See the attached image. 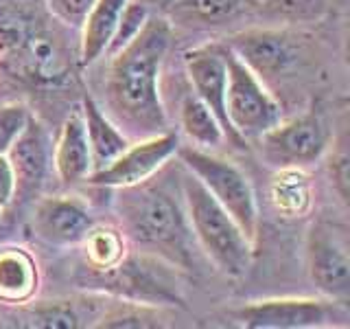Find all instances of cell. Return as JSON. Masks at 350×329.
<instances>
[{"instance_id": "obj_1", "label": "cell", "mask_w": 350, "mask_h": 329, "mask_svg": "<svg viewBox=\"0 0 350 329\" xmlns=\"http://www.w3.org/2000/svg\"><path fill=\"white\" fill-rule=\"evenodd\" d=\"M171 47L167 20L151 18L118 53L109 55L101 110L129 141L169 132L162 106L160 75Z\"/></svg>"}, {"instance_id": "obj_2", "label": "cell", "mask_w": 350, "mask_h": 329, "mask_svg": "<svg viewBox=\"0 0 350 329\" xmlns=\"http://www.w3.org/2000/svg\"><path fill=\"white\" fill-rule=\"evenodd\" d=\"M116 191V213L125 237L169 268L191 270L197 261L193 230L186 217L182 186L151 175L149 180Z\"/></svg>"}, {"instance_id": "obj_3", "label": "cell", "mask_w": 350, "mask_h": 329, "mask_svg": "<svg viewBox=\"0 0 350 329\" xmlns=\"http://www.w3.org/2000/svg\"><path fill=\"white\" fill-rule=\"evenodd\" d=\"M180 186L197 248L226 277H245L254 257V244L186 167L180 175Z\"/></svg>"}, {"instance_id": "obj_4", "label": "cell", "mask_w": 350, "mask_h": 329, "mask_svg": "<svg viewBox=\"0 0 350 329\" xmlns=\"http://www.w3.org/2000/svg\"><path fill=\"white\" fill-rule=\"evenodd\" d=\"M175 156L180 158L182 167L189 169L215 197V202L241 226L252 244H256L258 204L247 175L234 162L217 156L215 151L180 145Z\"/></svg>"}, {"instance_id": "obj_5", "label": "cell", "mask_w": 350, "mask_h": 329, "mask_svg": "<svg viewBox=\"0 0 350 329\" xmlns=\"http://www.w3.org/2000/svg\"><path fill=\"white\" fill-rule=\"evenodd\" d=\"M226 114L234 134L247 143L258 141L282 119V108L265 82L228 49Z\"/></svg>"}, {"instance_id": "obj_6", "label": "cell", "mask_w": 350, "mask_h": 329, "mask_svg": "<svg viewBox=\"0 0 350 329\" xmlns=\"http://www.w3.org/2000/svg\"><path fill=\"white\" fill-rule=\"evenodd\" d=\"M234 318L247 329H320L346 321V312L331 299H267L243 305Z\"/></svg>"}, {"instance_id": "obj_7", "label": "cell", "mask_w": 350, "mask_h": 329, "mask_svg": "<svg viewBox=\"0 0 350 329\" xmlns=\"http://www.w3.org/2000/svg\"><path fill=\"white\" fill-rule=\"evenodd\" d=\"M178 147L180 141L173 132H162V134L149 138L131 141L116 160H112L103 169L92 171L85 182L92 186H101V189H123V186L145 182L167 167L171 158L178 154Z\"/></svg>"}, {"instance_id": "obj_8", "label": "cell", "mask_w": 350, "mask_h": 329, "mask_svg": "<svg viewBox=\"0 0 350 329\" xmlns=\"http://www.w3.org/2000/svg\"><path fill=\"white\" fill-rule=\"evenodd\" d=\"M262 158L276 169L304 167L322 156L328 145V130L315 114L280 119L271 130L258 138Z\"/></svg>"}, {"instance_id": "obj_9", "label": "cell", "mask_w": 350, "mask_h": 329, "mask_svg": "<svg viewBox=\"0 0 350 329\" xmlns=\"http://www.w3.org/2000/svg\"><path fill=\"white\" fill-rule=\"evenodd\" d=\"M306 268L324 299L346 305L350 296V257L346 239L333 226L317 222L306 235Z\"/></svg>"}, {"instance_id": "obj_10", "label": "cell", "mask_w": 350, "mask_h": 329, "mask_svg": "<svg viewBox=\"0 0 350 329\" xmlns=\"http://www.w3.org/2000/svg\"><path fill=\"white\" fill-rule=\"evenodd\" d=\"M105 312L103 299H57V301H27L5 305L0 312V327L20 329H79L96 327Z\"/></svg>"}, {"instance_id": "obj_11", "label": "cell", "mask_w": 350, "mask_h": 329, "mask_svg": "<svg viewBox=\"0 0 350 329\" xmlns=\"http://www.w3.org/2000/svg\"><path fill=\"white\" fill-rule=\"evenodd\" d=\"M182 62H184V73L191 82V93L213 110V114L219 119V123H221L226 132V138L230 143H234L237 147H243V141L230 127V121L226 114L228 47L202 44V47L184 51Z\"/></svg>"}, {"instance_id": "obj_12", "label": "cell", "mask_w": 350, "mask_h": 329, "mask_svg": "<svg viewBox=\"0 0 350 329\" xmlns=\"http://www.w3.org/2000/svg\"><path fill=\"white\" fill-rule=\"evenodd\" d=\"M94 224V217L79 197L51 195L36 204L33 230L49 246L70 248L79 246L85 233Z\"/></svg>"}, {"instance_id": "obj_13", "label": "cell", "mask_w": 350, "mask_h": 329, "mask_svg": "<svg viewBox=\"0 0 350 329\" xmlns=\"http://www.w3.org/2000/svg\"><path fill=\"white\" fill-rule=\"evenodd\" d=\"M7 158L16 173V200L33 197L46 180L53 167V147L44 125L36 117H29L27 125L7 149Z\"/></svg>"}, {"instance_id": "obj_14", "label": "cell", "mask_w": 350, "mask_h": 329, "mask_svg": "<svg viewBox=\"0 0 350 329\" xmlns=\"http://www.w3.org/2000/svg\"><path fill=\"white\" fill-rule=\"evenodd\" d=\"M241 62H245L260 80L262 77L284 75L298 64L300 47L280 31H247L228 42Z\"/></svg>"}, {"instance_id": "obj_15", "label": "cell", "mask_w": 350, "mask_h": 329, "mask_svg": "<svg viewBox=\"0 0 350 329\" xmlns=\"http://www.w3.org/2000/svg\"><path fill=\"white\" fill-rule=\"evenodd\" d=\"M53 167L66 186L85 182L88 175L92 173L90 147H88L81 112H72L64 121L53 145Z\"/></svg>"}, {"instance_id": "obj_16", "label": "cell", "mask_w": 350, "mask_h": 329, "mask_svg": "<svg viewBox=\"0 0 350 329\" xmlns=\"http://www.w3.org/2000/svg\"><path fill=\"white\" fill-rule=\"evenodd\" d=\"M40 268L25 246H0V305H20L36 299Z\"/></svg>"}, {"instance_id": "obj_17", "label": "cell", "mask_w": 350, "mask_h": 329, "mask_svg": "<svg viewBox=\"0 0 350 329\" xmlns=\"http://www.w3.org/2000/svg\"><path fill=\"white\" fill-rule=\"evenodd\" d=\"M81 119L85 127L88 147H90L92 171H98L107 167L112 160H116L131 141L114 125V121L103 112L101 106L90 95H85L81 101Z\"/></svg>"}, {"instance_id": "obj_18", "label": "cell", "mask_w": 350, "mask_h": 329, "mask_svg": "<svg viewBox=\"0 0 350 329\" xmlns=\"http://www.w3.org/2000/svg\"><path fill=\"white\" fill-rule=\"evenodd\" d=\"M127 0H94V5L90 7L79 27V60L83 66H92L105 55Z\"/></svg>"}, {"instance_id": "obj_19", "label": "cell", "mask_w": 350, "mask_h": 329, "mask_svg": "<svg viewBox=\"0 0 350 329\" xmlns=\"http://www.w3.org/2000/svg\"><path fill=\"white\" fill-rule=\"evenodd\" d=\"M180 127L184 136L189 138L191 147L197 149L215 151L228 141L219 119L213 114V110L193 93L184 95L180 103Z\"/></svg>"}, {"instance_id": "obj_20", "label": "cell", "mask_w": 350, "mask_h": 329, "mask_svg": "<svg viewBox=\"0 0 350 329\" xmlns=\"http://www.w3.org/2000/svg\"><path fill=\"white\" fill-rule=\"evenodd\" d=\"M81 250L90 263V268L98 274H105L109 270L118 268L125 261L129 250V239L116 226L109 224H92L90 230L81 239Z\"/></svg>"}, {"instance_id": "obj_21", "label": "cell", "mask_w": 350, "mask_h": 329, "mask_svg": "<svg viewBox=\"0 0 350 329\" xmlns=\"http://www.w3.org/2000/svg\"><path fill=\"white\" fill-rule=\"evenodd\" d=\"M269 200L280 215L300 217L311 206V182L302 167H280L269 184Z\"/></svg>"}, {"instance_id": "obj_22", "label": "cell", "mask_w": 350, "mask_h": 329, "mask_svg": "<svg viewBox=\"0 0 350 329\" xmlns=\"http://www.w3.org/2000/svg\"><path fill=\"white\" fill-rule=\"evenodd\" d=\"M27 62L31 66V71L36 77L44 82H55L57 77H62L66 62L64 55L51 36H33L27 40Z\"/></svg>"}, {"instance_id": "obj_23", "label": "cell", "mask_w": 350, "mask_h": 329, "mask_svg": "<svg viewBox=\"0 0 350 329\" xmlns=\"http://www.w3.org/2000/svg\"><path fill=\"white\" fill-rule=\"evenodd\" d=\"M164 318L160 312L151 310L147 303H116L98 318L96 327L120 329V327H162Z\"/></svg>"}, {"instance_id": "obj_24", "label": "cell", "mask_w": 350, "mask_h": 329, "mask_svg": "<svg viewBox=\"0 0 350 329\" xmlns=\"http://www.w3.org/2000/svg\"><path fill=\"white\" fill-rule=\"evenodd\" d=\"M147 20H149V9L140 3H134V0H127V5L123 9V16H120V20H118L114 38L105 51V58H109V55H114L123 47H127V44L142 31V27L147 25Z\"/></svg>"}, {"instance_id": "obj_25", "label": "cell", "mask_w": 350, "mask_h": 329, "mask_svg": "<svg viewBox=\"0 0 350 329\" xmlns=\"http://www.w3.org/2000/svg\"><path fill=\"white\" fill-rule=\"evenodd\" d=\"M31 112L25 103H5L0 106V154H7L9 145L27 125Z\"/></svg>"}, {"instance_id": "obj_26", "label": "cell", "mask_w": 350, "mask_h": 329, "mask_svg": "<svg viewBox=\"0 0 350 329\" xmlns=\"http://www.w3.org/2000/svg\"><path fill=\"white\" fill-rule=\"evenodd\" d=\"M44 3L51 9V14L62 20L64 25L79 29L94 0H44Z\"/></svg>"}, {"instance_id": "obj_27", "label": "cell", "mask_w": 350, "mask_h": 329, "mask_svg": "<svg viewBox=\"0 0 350 329\" xmlns=\"http://www.w3.org/2000/svg\"><path fill=\"white\" fill-rule=\"evenodd\" d=\"M191 11L202 20H224L232 16V11L239 7V0H189Z\"/></svg>"}, {"instance_id": "obj_28", "label": "cell", "mask_w": 350, "mask_h": 329, "mask_svg": "<svg viewBox=\"0 0 350 329\" xmlns=\"http://www.w3.org/2000/svg\"><path fill=\"white\" fill-rule=\"evenodd\" d=\"M16 202V173L7 154H0V211Z\"/></svg>"}, {"instance_id": "obj_29", "label": "cell", "mask_w": 350, "mask_h": 329, "mask_svg": "<svg viewBox=\"0 0 350 329\" xmlns=\"http://www.w3.org/2000/svg\"><path fill=\"white\" fill-rule=\"evenodd\" d=\"M331 171H333V180L337 186V193L342 197L344 202H348V151L346 145H339L337 154H333V164H331Z\"/></svg>"}, {"instance_id": "obj_30", "label": "cell", "mask_w": 350, "mask_h": 329, "mask_svg": "<svg viewBox=\"0 0 350 329\" xmlns=\"http://www.w3.org/2000/svg\"><path fill=\"white\" fill-rule=\"evenodd\" d=\"M273 3L287 11H298V9H304L306 5H311L313 0H273Z\"/></svg>"}]
</instances>
